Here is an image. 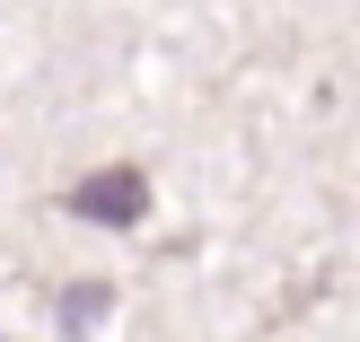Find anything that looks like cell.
I'll return each instance as SVG.
<instances>
[{
  "mask_svg": "<svg viewBox=\"0 0 360 342\" xmlns=\"http://www.w3.org/2000/svg\"><path fill=\"white\" fill-rule=\"evenodd\" d=\"M62 202L79 211V220H97V228H141L150 220V176L141 167H97V176H79Z\"/></svg>",
  "mask_w": 360,
  "mask_h": 342,
  "instance_id": "6da1fadb",
  "label": "cell"
},
{
  "mask_svg": "<svg viewBox=\"0 0 360 342\" xmlns=\"http://www.w3.org/2000/svg\"><path fill=\"white\" fill-rule=\"evenodd\" d=\"M105 308H115V290H105V281H79V290H62V334H88Z\"/></svg>",
  "mask_w": 360,
  "mask_h": 342,
  "instance_id": "7a4b0ae2",
  "label": "cell"
}]
</instances>
